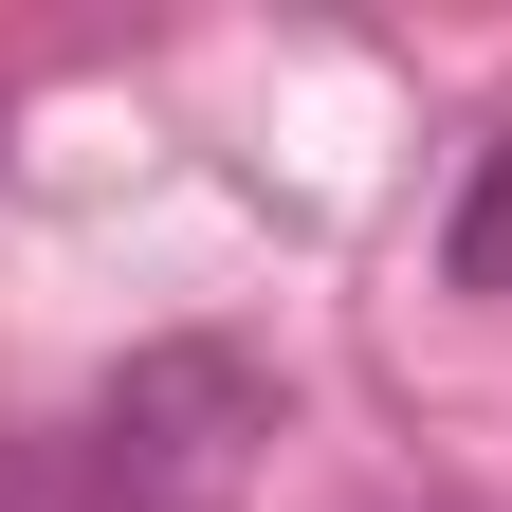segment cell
<instances>
[{
    "mask_svg": "<svg viewBox=\"0 0 512 512\" xmlns=\"http://www.w3.org/2000/svg\"><path fill=\"white\" fill-rule=\"evenodd\" d=\"M238 421H256L238 348H147V366L110 384V476H220Z\"/></svg>",
    "mask_w": 512,
    "mask_h": 512,
    "instance_id": "1",
    "label": "cell"
},
{
    "mask_svg": "<svg viewBox=\"0 0 512 512\" xmlns=\"http://www.w3.org/2000/svg\"><path fill=\"white\" fill-rule=\"evenodd\" d=\"M439 275H458V293H512V128H494V165L458 183V220H439Z\"/></svg>",
    "mask_w": 512,
    "mask_h": 512,
    "instance_id": "2",
    "label": "cell"
}]
</instances>
